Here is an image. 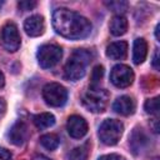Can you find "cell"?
Here are the masks:
<instances>
[{
    "mask_svg": "<svg viewBox=\"0 0 160 160\" xmlns=\"http://www.w3.org/2000/svg\"><path fill=\"white\" fill-rule=\"evenodd\" d=\"M0 160H11V154L9 150L0 148Z\"/></svg>",
    "mask_w": 160,
    "mask_h": 160,
    "instance_id": "cell-25",
    "label": "cell"
},
{
    "mask_svg": "<svg viewBox=\"0 0 160 160\" xmlns=\"http://www.w3.org/2000/svg\"><path fill=\"white\" fill-rule=\"evenodd\" d=\"M92 54L85 49H78L72 52L71 58L68 60L64 68L65 78L72 81L80 80L85 75L86 65L91 61Z\"/></svg>",
    "mask_w": 160,
    "mask_h": 160,
    "instance_id": "cell-2",
    "label": "cell"
},
{
    "mask_svg": "<svg viewBox=\"0 0 160 160\" xmlns=\"http://www.w3.org/2000/svg\"><path fill=\"white\" fill-rule=\"evenodd\" d=\"M42 98L48 105L59 108L66 102L68 90L58 82H49L42 89Z\"/></svg>",
    "mask_w": 160,
    "mask_h": 160,
    "instance_id": "cell-6",
    "label": "cell"
},
{
    "mask_svg": "<svg viewBox=\"0 0 160 160\" xmlns=\"http://www.w3.org/2000/svg\"><path fill=\"white\" fill-rule=\"evenodd\" d=\"M110 80L116 88H128L134 81V71L128 65L118 64L111 69Z\"/></svg>",
    "mask_w": 160,
    "mask_h": 160,
    "instance_id": "cell-8",
    "label": "cell"
},
{
    "mask_svg": "<svg viewBox=\"0 0 160 160\" xmlns=\"http://www.w3.org/2000/svg\"><path fill=\"white\" fill-rule=\"evenodd\" d=\"M98 160H124V158L118 154H108V155L100 156Z\"/></svg>",
    "mask_w": 160,
    "mask_h": 160,
    "instance_id": "cell-24",
    "label": "cell"
},
{
    "mask_svg": "<svg viewBox=\"0 0 160 160\" xmlns=\"http://www.w3.org/2000/svg\"><path fill=\"white\" fill-rule=\"evenodd\" d=\"M32 160H51V159H49V158H46L45 155H41V154H38V155H35V156L32 158Z\"/></svg>",
    "mask_w": 160,
    "mask_h": 160,
    "instance_id": "cell-28",
    "label": "cell"
},
{
    "mask_svg": "<svg viewBox=\"0 0 160 160\" xmlns=\"http://www.w3.org/2000/svg\"><path fill=\"white\" fill-rule=\"evenodd\" d=\"M32 121L38 129L44 130V129H48L55 124V116L50 112H40V114L34 115Z\"/></svg>",
    "mask_w": 160,
    "mask_h": 160,
    "instance_id": "cell-17",
    "label": "cell"
},
{
    "mask_svg": "<svg viewBox=\"0 0 160 160\" xmlns=\"http://www.w3.org/2000/svg\"><path fill=\"white\" fill-rule=\"evenodd\" d=\"M106 55L112 60H124L128 55V42L126 41H115L108 45Z\"/></svg>",
    "mask_w": 160,
    "mask_h": 160,
    "instance_id": "cell-13",
    "label": "cell"
},
{
    "mask_svg": "<svg viewBox=\"0 0 160 160\" xmlns=\"http://www.w3.org/2000/svg\"><path fill=\"white\" fill-rule=\"evenodd\" d=\"M159 62H160V60H159V50L156 49L155 52H154V58H152V66L155 69H159Z\"/></svg>",
    "mask_w": 160,
    "mask_h": 160,
    "instance_id": "cell-26",
    "label": "cell"
},
{
    "mask_svg": "<svg viewBox=\"0 0 160 160\" xmlns=\"http://www.w3.org/2000/svg\"><path fill=\"white\" fill-rule=\"evenodd\" d=\"M38 61L41 68L50 69L55 66L62 58V50L56 44H45L39 48L36 54Z\"/></svg>",
    "mask_w": 160,
    "mask_h": 160,
    "instance_id": "cell-5",
    "label": "cell"
},
{
    "mask_svg": "<svg viewBox=\"0 0 160 160\" xmlns=\"http://www.w3.org/2000/svg\"><path fill=\"white\" fill-rule=\"evenodd\" d=\"M5 85V76H4V74L0 71V88H2Z\"/></svg>",
    "mask_w": 160,
    "mask_h": 160,
    "instance_id": "cell-29",
    "label": "cell"
},
{
    "mask_svg": "<svg viewBox=\"0 0 160 160\" xmlns=\"http://www.w3.org/2000/svg\"><path fill=\"white\" fill-rule=\"evenodd\" d=\"M24 30L31 38H36V36L42 35L44 31H45L44 18L41 15H31V16H29L24 22Z\"/></svg>",
    "mask_w": 160,
    "mask_h": 160,
    "instance_id": "cell-10",
    "label": "cell"
},
{
    "mask_svg": "<svg viewBox=\"0 0 160 160\" xmlns=\"http://www.w3.org/2000/svg\"><path fill=\"white\" fill-rule=\"evenodd\" d=\"M5 111H6V102L2 98H0V119L5 115Z\"/></svg>",
    "mask_w": 160,
    "mask_h": 160,
    "instance_id": "cell-27",
    "label": "cell"
},
{
    "mask_svg": "<svg viewBox=\"0 0 160 160\" xmlns=\"http://www.w3.org/2000/svg\"><path fill=\"white\" fill-rule=\"evenodd\" d=\"M145 111L149 114H158L159 111V98H152V99H148L145 101Z\"/></svg>",
    "mask_w": 160,
    "mask_h": 160,
    "instance_id": "cell-22",
    "label": "cell"
},
{
    "mask_svg": "<svg viewBox=\"0 0 160 160\" xmlns=\"http://www.w3.org/2000/svg\"><path fill=\"white\" fill-rule=\"evenodd\" d=\"M66 130L74 139H81L88 134V122L80 115H71L66 122Z\"/></svg>",
    "mask_w": 160,
    "mask_h": 160,
    "instance_id": "cell-9",
    "label": "cell"
},
{
    "mask_svg": "<svg viewBox=\"0 0 160 160\" xmlns=\"http://www.w3.org/2000/svg\"><path fill=\"white\" fill-rule=\"evenodd\" d=\"M159 29H160V25L158 24V25H156V29H155V36H156L158 40L160 39V36H159Z\"/></svg>",
    "mask_w": 160,
    "mask_h": 160,
    "instance_id": "cell-30",
    "label": "cell"
},
{
    "mask_svg": "<svg viewBox=\"0 0 160 160\" xmlns=\"http://www.w3.org/2000/svg\"><path fill=\"white\" fill-rule=\"evenodd\" d=\"M106 6L111 11L118 12L116 15H122V12L128 9V2L126 1H110V2H106Z\"/></svg>",
    "mask_w": 160,
    "mask_h": 160,
    "instance_id": "cell-20",
    "label": "cell"
},
{
    "mask_svg": "<svg viewBox=\"0 0 160 160\" xmlns=\"http://www.w3.org/2000/svg\"><path fill=\"white\" fill-rule=\"evenodd\" d=\"M29 136L28 126L24 121H16L9 130V140L16 146H21Z\"/></svg>",
    "mask_w": 160,
    "mask_h": 160,
    "instance_id": "cell-11",
    "label": "cell"
},
{
    "mask_svg": "<svg viewBox=\"0 0 160 160\" xmlns=\"http://www.w3.org/2000/svg\"><path fill=\"white\" fill-rule=\"evenodd\" d=\"M135 100L131 96L128 95H122L120 98H118L114 104H112V110L120 115H131L135 111Z\"/></svg>",
    "mask_w": 160,
    "mask_h": 160,
    "instance_id": "cell-12",
    "label": "cell"
},
{
    "mask_svg": "<svg viewBox=\"0 0 160 160\" xmlns=\"http://www.w3.org/2000/svg\"><path fill=\"white\" fill-rule=\"evenodd\" d=\"M109 102V92L100 88H90L82 95L84 106L91 112H102Z\"/></svg>",
    "mask_w": 160,
    "mask_h": 160,
    "instance_id": "cell-3",
    "label": "cell"
},
{
    "mask_svg": "<svg viewBox=\"0 0 160 160\" xmlns=\"http://www.w3.org/2000/svg\"><path fill=\"white\" fill-rule=\"evenodd\" d=\"M40 142H41V145L45 149H48V150H55L59 146V144H60V139H59V136L56 134H51L50 132V134L42 135L40 138Z\"/></svg>",
    "mask_w": 160,
    "mask_h": 160,
    "instance_id": "cell-19",
    "label": "cell"
},
{
    "mask_svg": "<svg viewBox=\"0 0 160 160\" xmlns=\"http://www.w3.org/2000/svg\"><path fill=\"white\" fill-rule=\"evenodd\" d=\"M148 144V138L144 134V131L141 129H134L131 136H130V146L134 151V154L140 152L145 145Z\"/></svg>",
    "mask_w": 160,
    "mask_h": 160,
    "instance_id": "cell-16",
    "label": "cell"
},
{
    "mask_svg": "<svg viewBox=\"0 0 160 160\" xmlns=\"http://www.w3.org/2000/svg\"><path fill=\"white\" fill-rule=\"evenodd\" d=\"M110 32L114 36H121L128 30V19L124 15H115L112 16L110 25H109Z\"/></svg>",
    "mask_w": 160,
    "mask_h": 160,
    "instance_id": "cell-15",
    "label": "cell"
},
{
    "mask_svg": "<svg viewBox=\"0 0 160 160\" xmlns=\"http://www.w3.org/2000/svg\"><path fill=\"white\" fill-rule=\"evenodd\" d=\"M4 5V1H0V9H1V6Z\"/></svg>",
    "mask_w": 160,
    "mask_h": 160,
    "instance_id": "cell-31",
    "label": "cell"
},
{
    "mask_svg": "<svg viewBox=\"0 0 160 160\" xmlns=\"http://www.w3.org/2000/svg\"><path fill=\"white\" fill-rule=\"evenodd\" d=\"M102 76H104V68L101 65L95 66L91 72V86L90 88H98V84L101 81Z\"/></svg>",
    "mask_w": 160,
    "mask_h": 160,
    "instance_id": "cell-21",
    "label": "cell"
},
{
    "mask_svg": "<svg viewBox=\"0 0 160 160\" xmlns=\"http://www.w3.org/2000/svg\"><path fill=\"white\" fill-rule=\"evenodd\" d=\"M89 152H90V144L89 142H85L84 145L72 149L69 152L68 156H69L70 160H88Z\"/></svg>",
    "mask_w": 160,
    "mask_h": 160,
    "instance_id": "cell-18",
    "label": "cell"
},
{
    "mask_svg": "<svg viewBox=\"0 0 160 160\" xmlns=\"http://www.w3.org/2000/svg\"><path fill=\"white\" fill-rule=\"evenodd\" d=\"M52 26L58 34L66 39H82L91 32V22L79 12L59 8L52 14Z\"/></svg>",
    "mask_w": 160,
    "mask_h": 160,
    "instance_id": "cell-1",
    "label": "cell"
},
{
    "mask_svg": "<svg viewBox=\"0 0 160 160\" xmlns=\"http://www.w3.org/2000/svg\"><path fill=\"white\" fill-rule=\"evenodd\" d=\"M124 131V125L121 121L115 119H106L99 126V138L105 145H115L120 140Z\"/></svg>",
    "mask_w": 160,
    "mask_h": 160,
    "instance_id": "cell-4",
    "label": "cell"
},
{
    "mask_svg": "<svg viewBox=\"0 0 160 160\" xmlns=\"http://www.w3.org/2000/svg\"><path fill=\"white\" fill-rule=\"evenodd\" d=\"M18 6H19V9L21 11H28V10H31V9H34L36 6V1H26V0L19 1Z\"/></svg>",
    "mask_w": 160,
    "mask_h": 160,
    "instance_id": "cell-23",
    "label": "cell"
},
{
    "mask_svg": "<svg viewBox=\"0 0 160 160\" xmlns=\"http://www.w3.org/2000/svg\"><path fill=\"white\" fill-rule=\"evenodd\" d=\"M146 55H148V44L142 38H138L134 41V46H132V61L136 65H139L144 62Z\"/></svg>",
    "mask_w": 160,
    "mask_h": 160,
    "instance_id": "cell-14",
    "label": "cell"
},
{
    "mask_svg": "<svg viewBox=\"0 0 160 160\" xmlns=\"http://www.w3.org/2000/svg\"><path fill=\"white\" fill-rule=\"evenodd\" d=\"M0 40H1L2 48L6 51L15 52L20 48V42H21V38H20V34H19L18 26L11 21L6 22L1 29Z\"/></svg>",
    "mask_w": 160,
    "mask_h": 160,
    "instance_id": "cell-7",
    "label": "cell"
}]
</instances>
